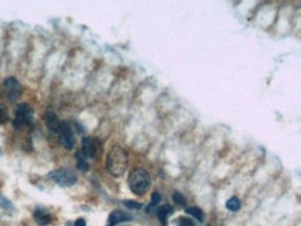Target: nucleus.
Masks as SVG:
<instances>
[{
    "label": "nucleus",
    "instance_id": "obj_1",
    "mask_svg": "<svg viewBox=\"0 0 301 226\" xmlns=\"http://www.w3.org/2000/svg\"><path fill=\"white\" fill-rule=\"evenodd\" d=\"M128 168V153L121 146H114L107 154V169L112 176L120 178Z\"/></svg>",
    "mask_w": 301,
    "mask_h": 226
},
{
    "label": "nucleus",
    "instance_id": "obj_2",
    "mask_svg": "<svg viewBox=\"0 0 301 226\" xmlns=\"http://www.w3.org/2000/svg\"><path fill=\"white\" fill-rule=\"evenodd\" d=\"M129 189L135 194H143L150 187V176L146 169L143 168H135L128 176Z\"/></svg>",
    "mask_w": 301,
    "mask_h": 226
},
{
    "label": "nucleus",
    "instance_id": "obj_3",
    "mask_svg": "<svg viewBox=\"0 0 301 226\" xmlns=\"http://www.w3.org/2000/svg\"><path fill=\"white\" fill-rule=\"evenodd\" d=\"M34 121V110L29 104H18L17 110H16V117H14V128L16 129H21L22 126L31 125Z\"/></svg>",
    "mask_w": 301,
    "mask_h": 226
},
{
    "label": "nucleus",
    "instance_id": "obj_4",
    "mask_svg": "<svg viewBox=\"0 0 301 226\" xmlns=\"http://www.w3.org/2000/svg\"><path fill=\"white\" fill-rule=\"evenodd\" d=\"M49 178L53 179V181L57 183V185L64 186V187H67V186H72L74 183L77 182V175L74 174L71 169H68V168H60V169H56V171H53V172L49 174Z\"/></svg>",
    "mask_w": 301,
    "mask_h": 226
},
{
    "label": "nucleus",
    "instance_id": "obj_5",
    "mask_svg": "<svg viewBox=\"0 0 301 226\" xmlns=\"http://www.w3.org/2000/svg\"><path fill=\"white\" fill-rule=\"evenodd\" d=\"M59 135H60L61 144L67 150H71L75 146V135L72 131V126L68 121L60 122V129H59Z\"/></svg>",
    "mask_w": 301,
    "mask_h": 226
},
{
    "label": "nucleus",
    "instance_id": "obj_6",
    "mask_svg": "<svg viewBox=\"0 0 301 226\" xmlns=\"http://www.w3.org/2000/svg\"><path fill=\"white\" fill-rule=\"evenodd\" d=\"M3 89H4L10 102L18 100L21 93H22V86L14 77H10V78H6L3 81Z\"/></svg>",
    "mask_w": 301,
    "mask_h": 226
},
{
    "label": "nucleus",
    "instance_id": "obj_7",
    "mask_svg": "<svg viewBox=\"0 0 301 226\" xmlns=\"http://www.w3.org/2000/svg\"><path fill=\"white\" fill-rule=\"evenodd\" d=\"M100 142L95 138H84L82 139V156L84 158H96L97 151L100 150Z\"/></svg>",
    "mask_w": 301,
    "mask_h": 226
},
{
    "label": "nucleus",
    "instance_id": "obj_8",
    "mask_svg": "<svg viewBox=\"0 0 301 226\" xmlns=\"http://www.w3.org/2000/svg\"><path fill=\"white\" fill-rule=\"evenodd\" d=\"M130 219H132V217L129 215L128 212L121 211V209H115V211H112L111 214H110L107 226H115L121 224V222H127V221H130Z\"/></svg>",
    "mask_w": 301,
    "mask_h": 226
},
{
    "label": "nucleus",
    "instance_id": "obj_9",
    "mask_svg": "<svg viewBox=\"0 0 301 226\" xmlns=\"http://www.w3.org/2000/svg\"><path fill=\"white\" fill-rule=\"evenodd\" d=\"M34 219L36 221V224L41 226L49 225L52 222V215L46 211V209L39 208L34 212Z\"/></svg>",
    "mask_w": 301,
    "mask_h": 226
},
{
    "label": "nucleus",
    "instance_id": "obj_10",
    "mask_svg": "<svg viewBox=\"0 0 301 226\" xmlns=\"http://www.w3.org/2000/svg\"><path fill=\"white\" fill-rule=\"evenodd\" d=\"M44 122H46V126L49 128V131L59 132V129H60V121H59L57 115L52 111L44 114Z\"/></svg>",
    "mask_w": 301,
    "mask_h": 226
},
{
    "label": "nucleus",
    "instance_id": "obj_11",
    "mask_svg": "<svg viewBox=\"0 0 301 226\" xmlns=\"http://www.w3.org/2000/svg\"><path fill=\"white\" fill-rule=\"evenodd\" d=\"M172 212H173V208H172V205H168V204H165V205H163L160 208V211H158V219H160V222L163 225H167L168 217L172 215Z\"/></svg>",
    "mask_w": 301,
    "mask_h": 226
},
{
    "label": "nucleus",
    "instance_id": "obj_12",
    "mask_svg": "<svg viewBox=\"0 0 301 226\" xmlns=\"http://www.w3.org/2000/svg\"><path fill=\"white\" fill-rule=\"evenodd\" d=\"M161 203V194L158 191H154L153 196H151V201L149 203V205L146 207V212H153L154 208Z\"/></svg>",
    "mask_w": 301,
    "mask_h": 226
},
{
    "label": "nucleus",
    "instance_id": "obj_13",
    "mask_svg": "<svg viewBox=\"0 0 301 226\" xmlns=\"http://www.w3.org/2000/svg\"><path fill=\"white\" fill-rule=\"evenodd\" d=\"M186 214L192 215L193 218H196L198 222H203V221H204V214H203V211L197 208V207H189V208H186Z\"/></svg>",
    "mask_w": 301,
    "mask_h": 226
},
{
    "label": "nucleus",
    "instance_id": "obj_14",
    "mask_svg": "<svg viewBox=\"0 0 301 226\" xmlns=\"http://www.w3.org/2000/svg\"><path fill=\"white\" fill-rule=\"evenodd\" d=\"M77 165H78V169L79 171H82V172H86L87 169H89V164L85 161V158H84V156H82V153L81 151H78L77 153Z\"/></svg>",
    "mask_w": 301,
    "mask_h": 226
},
{
    "label": "nucleus",
    "instance_id": "obj_15",
    "mask_svg": "<svg viewBox=\"0 0 301 226\" xmlns=\"http://www.w3.org/2000/svg\"><path fill=\"white\" fill-rule=\"evenodd\" d=\"M226 208L229 209V211H237V209L240 208V200L237 199V197H231L229 200L226 201Z\"/></svg>",
    "mask_w": 301,
    "mask_h": 226
},
{
    "label": "nucleus",
    "instance_id": "obj_16",
    "mask_svg": "<svg viewBox=\"0 0 301 226\" xmlns=\"http://www.w3.org/2000/svg\"><path fill=\"white\" fill-rule=\"evenodd\" d=\"M9 121V113H7V108L3 104H0V125L6 123Z\"/></svg>",
    "mask_w": 301,
    "mask_h": 226
},
{
    "label": "nucleus",
    "instance_id": "obj_17",
    "mask_svg": "<svg viewBox=\"0 0 301 226\" xmlns=\"http://www.w3.org/2000/svg\"><path fill=\"white\" fill-rule=\"evenodd\" d=\"M172 199L175 201V204H178V205H185V204H186V200H185L183 194H181L179 191H173Z\"/></svg>",
    "mask_w": 301,
    "mask_h": 226
},
{
    "label": "nucleus",
    "instance_id": "obj_18",
    "mask_svg": "<svg viewBox=\"0 0 301 226\" xmlns=\"http://www.w3.org/2000/svg\"><path fill=\"white\" fill-rule=\"evenodd\" d=\"M176 226H194V224L189 218H179L176 221Z\"/></svg>",
    "mask_w": 301,
    "mask_h": 226
},
{
    "label": "nucleus",
    "instance_id": "obj_19",
    "mask_svg": "<svg viewBox=\"0 0 301 226\" xmlns=\"http://www.w3.org/2000/svg\"><path fill=\"white\" fill-rule=\"evenodd\" d=\"M124 204L128 207V208H133V209H139L142 208V204L138 203V201H132V200H124Z\"/></svg>",
    "mask_w": 301,
    "mask_h": 226
},
{
    "label": "nucleus",
    "instance_id": "obj_20",
    "mask_svg": "<svg viewBox=\"0 0 301 226\" xmlns=\"http://www.w3.org/2000/svg\"><path fill=\"white\" fill-rule=\"evenodd\" d=\"M0 203L3 204V205H1L3 208H11V203H10L9 200H6L4 197H1V199H0Z\"/></svg>",
    "mask_w": 301,
    "mask_h": 226
},
{
    "label": "nucleus",
    "instance_id": "obj_21",
    "mask_svg": "<svg viewBox=\"0 0 301 226\" xmlns=\"http://www.w3.org/2000/svg\"><path fill=\"white\" fill-rule=\"evenodd\" d=\"M74 226H86V222L84 218H79V219H77L75 221V224H74Z\"/></svg>",
    "mask_w": 301,
    "mask_h": 226
}]
</instances>
